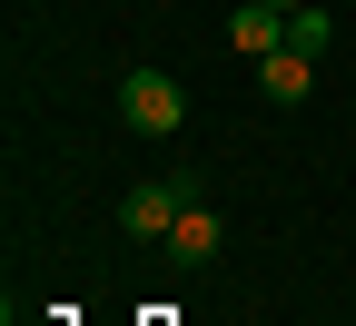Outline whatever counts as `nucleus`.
I'll use <instances>...</instances> for the list:
<instances>
[{
    "mask_svg": "<svg viewBox=\"0 0 356 326\" xmlns=\"http://www.w3.org/2000/svg\"><path fill=\"white\" fill-rule=\"evenodd\" d=\"M119 119L139 129V138H178V119H188V79H168V70H129V79H119Z\"/></svg>",
    "mask_w": 356,
    "mask_h": 326,
    "instance_id": "f257e3e1",
    "label": "nucleus"
},
{
    "mask_svg": "<svg viewBox=\"0 0 356 326\" xmlns=\"http://www.w3.org/2000/svg\"><path fill=\"white\" fill-rule=\"evenodd\" d=\"M178 178H129L119 188V238H149V247H168V227H178Z\"/></svg>",
    "mask_w": 356,
    "mask_h": 326,
    "instance_id": "f03ea898",
    "label": "nucleus"
},
{
    "mask_svg": "<svg viewBox=\"0 0 356 326\" xmlns=\"http://www.w3.org/2000/svg\"><path fill=\"white\" fill-rule=\"evenodd\" d=\"M218 247H228V218H218L208 198H198V208H178V227H168V257H178V267H208Z\"/></svg>",
    "mask_w": 356,
    "mask_h": 326,
    "instance_id": "7ed1b4c3",
    "label": "nucleus"
},
{
    "mask_svg": "<svg viewBox=\"0 0 356 326\" xmlns=\"http://www.w3.org/2000/svg\"><path fill=\"white\" fill-rule=\"evenodd\" d=\"M228 40L248 60H277L287 50V10H267V0H238V20H228Z\"/></svg>",
    "mask_w": 356,
    "mask_h": 326,
    "instance_id": "20e7f679",
    "label": "nucleus"
},
{
    "mask_svg": "<svg viewBox=\"0 0 356 326\" xmlns=\"http://www.w3.org/2000/svg\"><path fill=\"white\" fill-rule=\"evenodd\" d=\"M257 89H267L277 109H297L307 89H317V60H307V50H277V60H257Z\"/></svg>",
    "mask_w": 356,
    "mask_h": 326,
    "instance_id": "39448f33",
    "label": "nucleus"
},
{
    "mask_svg": "<svg viewBox=\"0 0 356 326\" xmlns=\"http://www.w3.org/2000/svg\"><path fill=\"white\" fill-rule=\"evenodd\" d=\"M327 40H337V10H327V0H307V10H287V50L327 60Z\"/></svg>",
    "mask_w": 356,
    "mask_h": 326,
    "instance_id": "423d86ee",
    "label": "nucleus"
},
{
    "mask_svg": "<svg viewBox=\"0 0 356 326\" xmlns=\"http://www.w3.org/2000/svg\"><path fill=\"white\" fill-rule=\"evenodd\" d=\"M267 10H307V0H267Z\"/></svg>",
    "mask_w": 356,
    "mask_h": 326,
    "instance_id": "0eeeda50",
    "label": "nucleus"
},
{
    "mask_svg": "<svg viewBox=\"0 0 356 326\" xmlns=\"http://www.w3.org/2000/svg\"><path fill=\"white\" fill-rule=\"evenodd\" d=\"M327 10H337V0H327Z\"/></svg>",
    "mask_w": 356,
    "mask_h": 326,
    "instance_id": "6e6552de",
    "label": "nucleus"
}]
</instances>
